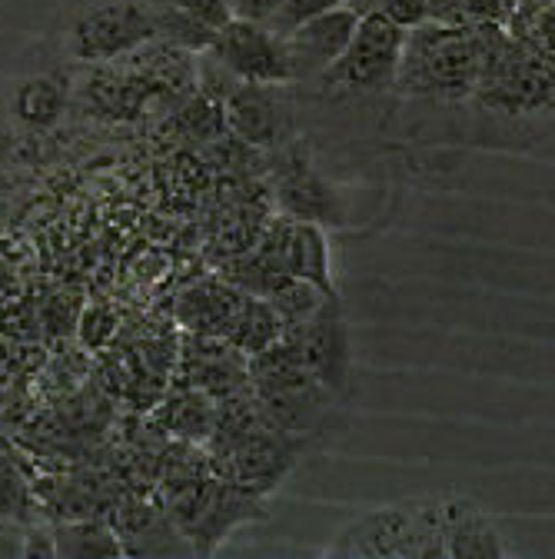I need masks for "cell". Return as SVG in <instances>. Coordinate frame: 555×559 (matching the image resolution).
I'll return each instance as SVG.
<instances>
[{
	"instance_id": "1",
	"label": "cell",
	"mask_w": 555,
	"mask_h": 559,
	"mask_svg": "<svg viewBox=\"0 0 555 559\" xmlns=\"http://www.w3.org/2000/svg\"><path fill=\"white\" fill-rule=\"evenodd\" d=\"M493 27L499 24L446 27V24L423 21L409 27L402 40L396 87L406 97H420V100H446V104L472 100Z\"/></svg>"
},
{
	"instance_id": "2",
	"label": "cell",
	"mask_w": 555,
	"mask_h": 559,
	"mask_svg": "<svg viewBox=\"0 0 555 559\" xmlns=\"http://www.w3.org/2000/svg\"><path fill=\"white\" fill-rule=\"evenodd\" d=\"M326 556L339 559H446L439 530V500L415 497L379 507L346 523Z\"/></svg>"
},
{
	"instance_id": "3",
	"label": "cell",
	"mask_w": 555,
	"mask_h": 559,
	"mask_svg": "<svg viewBox=\"0 0 555 559\" xmlns=\"http://www.w3.org/2000/svg\"><path fill=\"white\" fill-rule=\"evenodd\" d=\"M157 40L150 0H74L57 24L60 53L77 63H113Z\"/></svg>"
},
{
	"instance_id": "4",
	"label": "cell",
	"mask_w": 555,
	"mask_h": 559,
	"mask_svg": "<svg viewBox=\"0 0 555 559\" xmlns=\"http://www.w3.org/2000/svg\"><path fill=\"white\" fill-rule=\"evenodd\" d=\"M472 100L499 114L555 110V67L506 27H493Z\"/></svg>"
},
{
	"instance_id": "5",
	"label": "cell",
	"mask_w": 555,
	"mask_h": 559,
	"mask_svg": "<svg viewBox=\"0 0 555 559\" xmlns=\"http://www.w3.org/2000/svg\"><path fill=\"white\" fill-rule=\"evenodd\" d=\"M402 40L406 31L399 24H393L379 11H366L346 50L319 74V84L326 91L346 94H383L396 87Z\"/></svg>"
},
{
	"instance_id": "6",
	"label": "cell",
	"mask_w": 555,
	"mask_h": 559,
	"mask_svg": "<svg viewBox=\"0 0 555 559\" xmlns=\"http://www.w3.org/2000/svg\"><path fill=\"white\" fill-rule=\"evenodd\" d=\"M203 53H210L230 78L246 84H297L287 40L256 21L230 17Z\"/></svg>"
},
{
	"instance_id": "7",
	"label": "cell",
	"mask_w": 555,
	"mask_h": 559,
	"mask_svg": "<svg viewBox=\"0 0 555 559\" xmlns=\"http://www.w3.org/2000/svg\"><path fill=\"white\" fill-rule=\"evenodd\" d=\"M260 266H263V273L297 276L303 284L316 287L326 300H339L336 280H333L329 237H326L323 224L280 217V224H273V230L263 240Z\"/></svg>"
},
{
	"instance_id": "8",
	"label": "cell",
	"mask_w": 555,
	"mask_h": 559,
	"mask_svg": "<svg viewBox=\"0 0 555 559\" xmlns=\"http://www.w3.org/2000/svg\"><path fill=\"white\" fill-rule=\"evenodd\" d=\"M293 84H246L237 81L224 104L227 130L243 136L253 147H276L283 144L293 127V104H290Z\"/></svg>"
},
{
	"instance_id": "9",
	"label": "cell",
	"mask_w": 555,
	"mask_h": 559,
	"mask_svg": "<svg viewBox=\"0 0 555 559\" xmlns=\"http://www.w3.org/2000/svg\"><path fill=\"white\" fill-rule=\"evenodd\" d=\"M287 343L293 346L300 364L329 393L346 386V377H350V343H346L342 320L336 317V300H326L313 317H306Z\"/></svg>"
},
{
	"instance_id": "10",
	"label": "cell",
	"mask_w": 555,
	"mask_h": 559,
	"mask_svg": "<svg viewBox=\"0 0 555 559\" xmlns=\"http://www.w3.org/2000/svg\"><path fill=\"white\" fill-rule=\"evenodd\" d=\"M360 11L350 8V4H339V8H329L310 21H303L290 37H287V47H290V60H293V78L297 84H306V81H319V74L336 63V57L346 50L350 44L357 24H360Z\"/></svg>"
},
{
	"instance_id": "11",
	"label": "cell",
	"mask_w": 555,
	"mask_h": 559,
	"mask_svg": "<svg viewBox=\"0 0 555 559\" xmlns=\"http://www.w3.org/2000/svg\"><path fill=\"white\" fill-rule=\"evenodd\" d=\"M439 530L446 559H503L512 552L490 510L466 497L439 500Z\"/></svg>"
},
{
	"instance_id": "12",
	"label": "cell",
	"mask_w": 555,
	"mask_h": 559,
	"mask_svg": "<svg viewBox=\"0 0 555 559\" xmlns=\"http://www.w3.org/2000/svg\"><path fill=\"white\" fill-rule=\"evenodd\" d=\"M280 203L287 217L297 221H313V224H339L342 206L339 193L329 180H323L303 154H290L283 174H280Z\"/></svg>"
},
{
	"instance_id": "13",
	"label": "cell",
	"mask_w": 555,
	"mask_h": 559,
	"mask_svg": "<svg viewBox=\"0 0 555 559\" xmlns=\"http://www.w3.org/2000/svg\"><path fill=\"white\" fill-rule=\"evenodd\" d=\"M67 104H71V84L57 74H34L17 81L14 94H11V114L31 127V130H47L53 127Z\"/></svg>"
},
{
	"instance_id": "14",
	"label": "cell",
	"mask_w": 555,
	"mask_h": 559,
	"mask_svg": "<svg viewBox=\"0 0 555 559\" xmlns=\"http://www.w3.org/2000/svg\"><path fill=\"white\" fill-rule=\"evenodd\" d=\"M57 556L71 559H94V556H123V543L104 523H67L53 530Z\"/></svg>"
},
{
	"instance_id": "15",
	"label": "cell",
	"mask_w": 555,
	"mask_h": 559,
	"mask_svg": "<svg viewBox=\"0 0 555 559\" xmlns=\"http://www.w3.org/2000/svg\"><path fill=\"white\" fill-rule=\"evenodd\" d=\"M34 520L31 513V493L21 483L17 469L0 456V526H27Z\"/></svg>"
},
{
	"instance_id": "16",
	"label": "cell",
	"mask_w": 555,
	"mask_h": 559,
	"mask_svg": "<svg viewBox=\"0 0 555 559\" xmlns=\"http://www.w3.org/2000/svg\"><path fill=\"white\" fill-rule=\"evenodd\" d=\"M339 4H350V0H276L263 27H269L276 37L287 40L303 21L316 17V14H323L329 8H339Z\"/></svg>"
},
{
	"instance_id": "17",
	"label": "cell",
	"mask_w": 555,
	"mask_h": 559,
	"mask_svg": "<svg viewBox=\"0 0 555 559\" xmlns=\"http://www.w3.org/2000/svg\"><path fill=\"white\" fill-rule=\"evenodd\" d=\"M350 8H357L360 14L379 11L393 24H399L402 31H409V27L426 21V0H350Z\"/></svg>"
},
{
	"instance_id": "18",
	"label": "cell",
	"mask_w": 555,
	"mask_h": 559,
	"mask_svg": "<svg viewBox=\"0 0 555 559\" xmlns=\"http://www.w3.org/2000/svg\"><path fill=\"white\" fill-rule=\"evenodd\" d=\"M150 4L180 8V11L200 17L203 24H210L214 31H220V27L233 17V0H150Z\"/></svg>"
},
{
	"instance_id": "19",
	"label": "cell",
	"mask_w": 555,
	"mask_h": 559,
	"mask_svg": "<svg viewBox=\"0 0 555 559\" xmlns=\"http://www.w3.org/2000/svg\"><path fill=\"white\" fill-rule=\"evenodd\" d=\"M426 21L433 24H446V27H466L469 11H466V0H426Z\"/></svg>"
},
{
	"instance_id": "20",
	"label": "cell",
	"mask_w": 555,
	"mask_h": 559,
	"mask_svg": "<svg viewBox=\"0 0 555 559\" xmlns=\"http://www.w3.org/2000/svg\"><path fill=\"white\" fill-rule=\"evenodd\" d=\"M542 57H545V60H548V63H552V67H555V44H552V47H548V50H545V53H542Z\"/></svg>"
},
{
	"instance_id": "21",
	"label": "cell",
	"mask_w": 555,
	"mask_h": 559,
	"mask_svg": "<svg viewBox=\"0 0 555 559\" xmlns=\"http://www.w3.org/2000/svg\"><path fill=\"white\" fill-rule=\"evenodd\" d=\"M542 4H552V0H542Z\"/></svg>"
}]
</instances>
